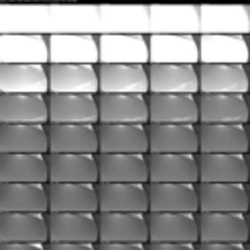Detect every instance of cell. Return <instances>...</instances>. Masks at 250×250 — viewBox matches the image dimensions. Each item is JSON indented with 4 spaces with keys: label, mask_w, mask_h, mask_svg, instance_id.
Wrapping results in <instances>:
<instances>
[{
    "label": "cell",
    "mask_w": 250,
    "mask_h": 250,
    "mask_svg": "<svg viewBox=\"0 0 250 250\" xmlns=\"http://www.w3.org/2000/svg\"><path fill=\"white\" fill-rule=\"evenodd\" d=\"M100 94H150L148 64H98Z\"/></svg>",
    "instance_id": "12"
},
{
    "label": "cell",
    "mask_w": 250,
    "mask_h": 250,
    "mask_svg": "<svg viewBox=\"0 0 250 250\" xmlns=\"http://www.w3.org/2000/svg\"><path fill=\"white\" fill-rule=\"evenodd\" d=\"M0 213H49V184H0Z\"/></svg>",
    "instance_id": "40"
},
{
    "label": "cell",
    "mask_w": 250,
    "mask_h": 250,
    "mask_svg": "<svg viewBox=\"0 0 250 250\" xmlns=\"http://www.w3.org/2000/svg\"><path fill=\"white\" fill-rule=\"evenodd\" d=\"M148 250H199L193 242H148Z\"/></svg>",
    "instance_id": "42"
},
{
    "label": "cell",
    "mask_w": 250,
    "mask_h": 250,
    "mask_svg": "<svg viewBox=\"0 0 250 250\" xmlns=\"http://www.w3.org/2000/svg\"><path fill=\"white\" fill-rule=\"evenodd\" d=\"M98 250H148L143 242H98Z\"/></svg>",
    "instance_id": "41"
},
{
    "label": "cell",
    "mask_w": 250,
    "mask_h": 250,
    "mask_svg": "<svg viewBox=\"0 0 250 250\" xmlns=\"http://www.w3.org/2000/svg\"><path fill=\"white\" fill-rule=\"evenodd\" d=\"M199 64H250L248 35H199Z\"/></svg>",
    "instance_id": "23"
},
{
    "label": "cell",
    "mask_w": 250,
    "mask_h": 250,
    "mask_svg": "<svg viewBox=\"0 0 250 250\" xmlns=\"http://www.w3.org/2000/svg\"><path fill=\"white\" fill-rule=\"evenodd\" d=\"M49 250H98L92 242H49Z\"/></svg>",
    "instance_id": "45"
},
{
    "label": "cell",
    "mask_w": 250,
    "mask_h": 250,
    "mask_svg": "<svg viewBox=\"0 0 250 250\" xmlns=\"http://www.w3.org/2000/svg\"><path fill=\"white\" fill-rule=\"evenodd\" d=\"M102 64H150L148 35H98Z\"/></svg>",
    "instance_id": "16"
},
{
    "label": "cell",
    "mask_w": 250,
    "mask_h": 250,
    "mask_svg": "<svg viewBox=\"0 0 250 250\" xmlns=\"http://www.w3.org/2000/svg\"><path fill=\"white\" fill-rule=\"evenodd\" d=\"M102 154H148V125L143 123H100Z\"/></svg>",
    "instance_id": "5"
},
{
    "label": "cell",
    "mask_w": 250,
    "mask_h": 250,
    "mask_svg": "<svg viewBox=\"0 0 250 250\" xmlns=\"http://www.w3.org/2000/svg\"><path fill=\"white\" fill-rule=\"evenodd\" d=\"M199 94L248 96V64H199Z\"/></svg>",
    "instance_id": "26"
},
{
    "label": "cell",
    "mask_w": 250,
    "mask_h": 250,
    "mask_svg": "<svg viewBox=\"0 0 250 250\" xmlns=\"http://www.w3.org/2000/svg\"><path fill=\"white\" fill-rule=\"evenodd\" d=\"M148 184H199V154H148Z\"/></svg>",
    "instance_id": "25"
},
{
    "label": "cell",
    "mask_w": 250,
    "mask_h": 250,
    "mask_svg": "<svg viewBox=\"0 0 250 250\" xmlns=\"http://www.w3.org/2000/svg\"><path fill=\"white\" fill-rule=\"evenodd\" d=\"M248 125L199 123V154H248Z\"/></svg>",
    "instance_id": "8"
},
{
    "label": "cell",
    "mask_w": 250,
    "mask_h": 250,
    "mask_svg": "<svg viewBox=\"0 0 250 250\" xmlns=\"http://www.w3.org/2000/svg\"><path fill=\"white\" fill-rule=\"evenodd\" d=\"M150 35H199V6L148 4Z\"/></svg>",
    "instance_id": "9"
},
{
    "label": "cell",
    "mask_w": 250,
    "mask_h": 250,
    "mask_svg": "<svg viewBox=\"0 0 250 250\" xmlns=\"http://www.w3.org/2000/svg\"><path fill=\"white\" fill-rule=\"evenodd\" d=\"M49 123H100V104L94 94H49Z\"/></svg>",
    "instance_id": "32"
},
{
    "label": "cell",
    "mask_w": 250,
    "mask_h": 250,
    "mask_svg": "<svg viewBox=\"0 0 250 250\" xmlns=\"http://www.w3.org/2000/svg\"><path fill=\"white\" fill-rule=\"evenodd\" d=\"M248 227H250V213H248Z\"/></svg>",
    "instance_id": "49"
},
{
    "label": "cell",
    "mask_w": 250,
    "mask_h": 250,
    "mask_svg": "<svg viewBox=\"0 0 250 250\" xmlns=\"http://www.w3.org/2000/svg\"><path fill=\"white\" fill-rule=\"evenodd\" d=\"M248 78H250V64H248Z\"/></svg>",
    "instance_id": "48"
},
{
    "label": "cell",
    "mask_w": 250,
    "mask_h": 250,
    "mask_svg": "<svg viewBox=\"0 0 250 250\" xmlns=\"http://www.w3.org/2000/svg\"><path fill=\"white\" fill-rule=\"evenodd\" d=\"M199 35H250V6L199 4Z\"/></svg>",
    "instance_id": "3"
},
{
    "label": "cell",
    "mask_w": 250,
    "mask_h": 250,
    "mask_svg": "<svg viewBox=\"0 0 250 250\" xmlns=\"http://www.w3.org/2000/svg\"><path fill=\"white\" fill-rule=\"evenodd\" d=\"M199 250H248L242 242H199Z\"/></svg>",
    "instance_id": "44"
},
{
    "label": "cell",
    "mask_w": 250,
    "mask_h": 250,
    "mask_svg": "<svg viewBox=\"0 0 250 250\" xmlns=\"http://www.w3.org/2000/svg\"><path fill=\"white\" fill-rule=\"evenodd\" d=\"M49 64H100L98 35H49Z\"/></svg>",
    "instance_id": "19"
},
{
    "label": "cell",
    "mask_w": 250,
    "mask_h": 250,
    "mask_svg": "<svg viewBox=\"0 0 250 250\" xmlns=\"http://www.w3.org/2000/svg\"><path fill=\"white\" fill-rule=\"evenodd\" d=\"M199 123H250L246 94H199Z\"/></svg>",
    "instance_id": "21"
},
{
    "label": "cell",
    "mask_w": 250,
    "mask_h": 250,
    "mask_svg": "<svg viewBox=\"0 0 250 250\" xmlns=\"http://www.w3.org/2000/svg\"><path fill=\"white\" fill-rule=\"evenodd\" d=\"M49 213H100L98 184H49Z\"/></svg>",
    "instance_id": "28"
},
{
    "label": "cell",
    "mask_w": 250,
    "mask_h": 250,
    "mask_svg": "<svg viewBox=\"0 0 250 250\" xmlns=\"http://www.w3.org/2000/svg\"><path fill=\"white\" fill-rule=\"evenodd\" d=\"M0 242L49 244V213H0Z\"/></svg>",
    "instance_id": "36"
},
{
    "label": "cell",
    "mask_w": 250,
    "mask_h": 250,
    "mask_svg": "<svg viewBox=\"0 0 250 250\" xmlns=\"http://www.w3.org/2000/svg\"><path fill=\"white\" fill-rule=\"evenodd\" d=\"M0 250H49L43 242H0Z\"/></svg>",
    "instance_id": "43"
},
{
    "label": "cell",
    "mask_w": 250,
    "mask_h": 250,
    "mask_svg": "<svg viewBox=\"0 0 250 250\" xmlns=\"http://www.w3.org/2000/svg\"><path fill=\"white\" fill-rule=\"evenodd\" d=\"M0 94H49V64H0Z\"/></svg>",
    "instance_id": "37"
},
{
    "label": "cell",
    "mask_w": 250,
    "mask_h": 250,
    "mask_svg": "<svg viewBox=\"0 0 250 250\" xmlns=\"http://www.w3.org/2000/svg\"><path fill=\"white\" fill-rule=\"evenodd\" d=\"M248 105H250V94H248Z\"/></svg>",
    "instance_id": "51"
},
{
    "label": "cell",
    "mask_w": 250,
    "mask_h": 250,
    "mask_svg": "<svg viewBox=\"0 0 250 250\" xmlns=\"http://www.w3.org/2000/svg\"><path fill=\"white\" fill-rule=\"evenodd\" d=\"M199 213H250L248 184H199Z\"/></svg>",
    "instance_id": "29"
},
{
    "label": "cell",
    "mask_w": 250,
    "mask_h": 250,
    "mask_svg": "<svg viewBox=\"0 0 250 250\" xmlns=\"http://www.w3.org/2000/svg\"><path fill=\"white\" fill-rule=\"evenodd\" d=\"M248 45H250V35H248Z\"/></svg>",
    "instance_id": "52"
},
{
    "label": "cell",
    "mask_w": 250,
    "mask_h": 250,
    "mask_svg": "<svg viewBox=\"0 0 250 250\" xmlns=\"http://www.w3.org/2000/svg\"><path fill=\"white\" fill-rule=\"evenodd\" d=\"M100 35H150L146 4H100Z\"/></svg>",
    "instance_id": "2"
},
{
    "label": "cell",
    "mask_w": 250,
    "mask_h": 250,
    "mask_svg": "<svg viewBox=\"0 0 250 250\" xmlns=\"http://www.w3.org/2000/svg\"><path fill=\"white\" fill-rule=\"evenodd\" d=\"M150 64H199V35H148Z\"/></svg>",
    "instance_id": "33"
},
{
    "label": "cell",
    "mask_w": 250,
    "mask_h": 250,
    "mask_svg": "<svg viewBox=\"0 0 250 250\" xmlns=\"http://www.w3.org/2000/svg\"><path fill=\"white\" fill-rule=\"evenodd\" d=\"M51 4H0V35H49Z\"/></svg>",
    "instance_id": "1"
},
{
    "label": "cell",
    "mask_w": 250,
    "mask_h": 250,
    "mask_svg": "<svg viewBox=\"0 0 250 250\" xmlns=\"http://www.w3.org/2000/svg\"><path fill=\"white\" fill-rule=\"evenodd\" d=\"M100 123H150L148 96L145 94H98Z\"/></svg>",
    "instance_id": "15"
},
{
    "label": "cell",
    "mask_w": 250,
    "mask_h": 250,
    "mask_svg": "<svg viewBox=\"0 0 250 250\" xmlns=\"http://www.w3.org/2000/svg\"><path fill=\"white\" fill-rule=\"evenodd\" d=\"M248 197H250V184H248Z\"/></svg>",
    "instance_id": "47"
},
{
    "label": "cell",
    "mask_w": 250,
    "mask_h": 250,
    "mask_svg": "<svg viewBox=\"0 0 250 250\" xmlns=\"http://www.w3.org/2000/svg\"><path fill=\"white\" fill-rule=\"evenodd\" d=\"M49 94H0V123L49 125Z\"/></svg>",
    "instance_id": "35"
},
{
    "label": "cell",
    "mask_w": 250,
    "mask_h": 250,
    "mask_svg": "<svg viewBox=\"0 0 250 250\" xmlns=\"http://www.w3.org/2000/svg\"><path fill=\"white\" fill-rule=\"evenodd\" d=\"M150 123L199 125V94H148Z\"/></svg>",
    "instance_id": "20"
},
{
    "label": "cell",
    "mask_w": 250,
    "mask_h": 250,
    "mask_svg": "<svg viewBox=\"0 0 250 250\" xmlns=\"http://www.w3.org/2000/svg\"><path fill=\"white\" fill-rule=\"evenodd\" d=\"M49 242L98 244V213H49Z\"/></svg>",
    "instance_id": "17"
},
{
    "label": "cell",
    "mask_w": 250,
    "mask_h": 250,
    "mask_svg": "<svg viewBox=\"0 0 250 250\" xmlns=\"http://www.w3.org/2000/svg\"><path fill=\"white\" fill-rule=\"evenodd\" d=\"M199 242H250L248 213H199Z\"/></svg>",
    "instance_id": "18"
},
{
    "label": "cell",
    "mask_w": 250,
    "mask_h": 250,
    "mask_svg": "<svg viewBox=\"0 0 250 250\" xmlns=\"http://www.w3.org/2000/svg\"><path fill=\"white\" fill-rule=\"evenodd\" d=\"M49 94H100L98 64H49Z\"/></svg>",
    "instance_id": "14"
},
{
    "label": "cell",
    "mask_w": 250,
    "mask_h": 250,
    "mask_svg": "<svg viewBox=\"0 0 250 250\" xmlns=\"http://www.w3.org/2000/svg\"><path fill=\"white\" fill-rule=\"evenodd\" d=\"M100 242L148 244V213H98Z\"/></svg>",
    "instance_id": "30"
},
{
    "label": "cell",
    "mask_w": 250,
    "mask_h": 250,
    "mask_svg": "<svg viewBox=\"0 0 250 250\" xmlns=\"http://www.w3.org/2000/svg\"><path fill=\"white\" fill-rule=\"evenodd\" d=\"M248 166H250V154H248Z\"/></svg>",
    "instance_id": "50"
},
{
    "label": "cell",
    "mask_w": 250,
    "mask_h": 250,
    "mask_svg": "<svg viewBox=\"0 0 250 250\" xmlns=\"http://www.w3.org/2000/svg\"><path fill=\"white\" fill-rule=\"evenodd\" d=\"M199 184H148V213H199Z\"/></svg>",
    "instance_id": "13"
},
{
    "label": "cell",
    "mask_w": 250,
    "mask_h": 250,
    "mask_svg": "<svg viewBox=\"0 0 250 250\" xmlns=\"http://www.w3.org/2000/svg\"><path fill=\"white\" fill-rule=\"evenodd\" d=\"M100 184H148V154H98Z\"/></svg>",
    "instance_id": "22"
},
{
    "label": "cell",
    "mask_w": 250,
    "mask_h": 250,
    "mask_svg": "<svg viewBox=\"0 0 250 250\" xmlns=\"http://www.w3.org/2000/svg\"><path fill=\"white\" fill-rule=\"evenodd\" d=\"M98 125L49 123V154H100Z\"/></svg>",
    "instance_id": "4"
},
{
    "label": "cell",
    "mask_w": 250,
    "mask_h": 250,
    "mask_svg": "<svg viewBox=\"0 0 250 250\" xmlns=\"http://www.w3.org/2000/svg\"><path fill=\"white\" fill-rule=\"evenodd\" d=\"M100 213H148V184H98Z\"/></svg>",
    "instance_id": "34"
},
{
    "label": "cell",
    "mask_w": 250,
    "mask_h": 250,
    "mask_svg": "<svg viewBox=\"0 0 250 250\" xmlns=\"http://www.w3.org/2000/svg\"><path fill=\"white\" fill-rule=\"evenodd\" d=\"M150 94H199V64H148Z\"/></svg>",
    "instance_id": "31"
},
{
    "label": "cell",
    "mask_w": 250,
    "mask_h": 250,
    "mask_svg": "<svg viewBox=\"0 0 250 250\" xmlns=\"http://www.w3.org/2000/svg\"><path fill=\"white\" fill-rule=\"evenodd\" d=\"M199 213H148V242L199 244Z\"/></svg>",
    "instance_id": "11"
},
{
    "label": "cell",
    "mask_w": 250,
    "mask_h": 250,
    "mask_svg": "<svg viewBox=\"0 0 250 250\" xmlns=\"http://www.w3.org/2000/svg\"><path fill=\"white\" fill-rule=\"evenodd\" d=\"M248 250H250V242H248Z\"/></svg>",
    "instance_id": "53"
},
{
    "label": "cell",
    "mask_w": 250,
    "mask_h": 250,
    "mask_svg": "<svg viewBox=\"0 0 250 250\" xmlns=\"http://www.w3.org/2000/svg\"><path fill=\"white\" fill-rule=\"evenodd\" d=\"M49 35H100V6L51 4Z\"/></svg>",
    "instance_id": "7"
},
{
    "label": "cell",
    "mask_w": 250,
    "mask_h": 250,
    "mask_svg": "<svg viewBox=\"0 0 250 250\" xmlns=\"http://www.w3.org/2000/svg\"><path fill=\"white\" fill-rule=\"evenodd\" d=\"M49 184H100L98 154H49Z\"/></svg>",
    "instance_id": "24"
},
{
    "label": "cell",
    "mask_w": 250,
    "mask_h": 250,
    "mask_svg": "<svg viewBox=\"0 0 250 250\" xmlns=\"http://www.w3.org/2000/svg\"><path fill=\"white\" fill-rule=\"evenodd\" d=\"M248 139H250V123H248ZM250 154V152H248Z\"/></svg>",
    "instance_id": "46"
},
{
    "label": "cell",
    "mask_w": 250,
    "mask_h": 250,
    "mask_svg": "<svg viewBox=\"0 0 250 250\" xmlns=\"http://www.w3.org/2000/svg\"><path fill=\"white\" fill-rule=\"evenodd\" d=\"M148 154H199V125L148 123Z\"/></svg>",
    "instance_id": "6"
},
{
    "label": "cell",
    "mask_w": 250,
    "mask_h": 250,
    "mask_svg": "<svg viewBox=\"0 0 250 250\" xmlns=\"http://www.w3.org/2000/svg\"><path fill=\"white\" fill-rule=\"evenodd\" d=\"M0 184H49V154H0Z\"/></svg>",
    "instance_id": "39"
},
{
    "label": "cell",
    "mask_w": 250,
    "mask_h": 250,
    "mask_svg": "<svg viewBox=\"0 0 250 250\" xmlns=\"http://www.w3.org/2000/svg\"><path fill=\"white\" fill-rule=\"evenodd\" d=\"M0 64H49V35H0Z\"/></svg>",
    "instance_id": "38"
},
{
    "label": "cell",
    "mask_w": 250,
    "mask_h": 250,
    "mask_svg": "<svg viewBox=\"0 0 250 250\" xmlns=\"http://www.w3.org/2000/svg\"><path fill=\"white\" fill-rule=\"evenodd\" d=\"M0 154H49V125L0 123Z\"/></svg>",
    "instance_id": "10"
},
{
    "label": "cell",
    "mask_w": 250,
    "mask_h": 250,
    "mask_svg": "<svg viewBox=\"0 0 250 250\" xmlns=\"http://www.w3.org/2000/svg\"><path fill=\"white\" fill-rule=\"evenodd\" d=\"M199 184H250L248 154H199Z\"/></svg>",
    "instance_id": "27"
}]
</instances>
